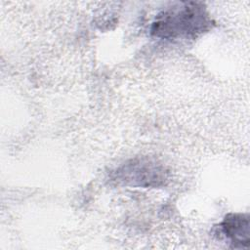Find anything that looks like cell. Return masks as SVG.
I'll return each instance as SVG.
<instances>
[{"mask_svg":"<svg viewBox=\"0 0 250 250\" xmlns=\"http://www.w3.org/2000/svg\"><path fill=\"white\" fill-rule=\"evenodd\" d=\"M215 229L216 234L229 240L234 248H243L249 245L250 222L248 214H228Z\"/></svg>","mask_w":250,"mask_h":250,"instance_id":"obj_3","label":"cell"},{"mask_svg":"<svg viewBox=\"0 0 250 250\" xmlns=\"http://www.w3.org/2000/svg\"><path fill=\"white\" fill-rule=\"evenodd\" d=\"M114 180L126 185L154 188L164 185L167 172L164 167L148 158L132 159L115 172Z\"/></svg>","mask_w":250,"mask_h":250,"instance_id":"obj_2","label":"cell"},{"mask_svg":"<svg viewBox=\"0 0 250 250\" xmlns=\"http://www.w3.org/2000/svg\"><path fill=\"white\" fill-rule=\"evenodd\" d=\"M211 18L204 5L199 2H179L161 11L153 21L152 36L166 39L195 38L212 25Z\"/></svg>","mask_w":250,"mask_h":250,"instance_id":"obj_1","label":"cell"}]
</instances>
